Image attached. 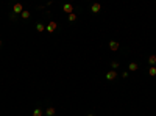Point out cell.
<instances>
[{
    "mask_svg": "<svg viewBox=\"0 0 156 116\" xmlns=\"http://www.w3.org/2000/svg\"><path fill=\"white\" fill-rule=\"evenodd\" d=\"M116 77H117V72L116 71H109V72H106V80H116Z\"/></svg>",
    "mask_w": 156,
    "mask_h": 116,
    "instance_id": "6da1fadb",
    "label": "cell"
},
{
    "mask_svg": "<svg viewBox=\"0 0 156 116\" xmlns=\"http://www.w3.org/2000/svg\"><path fill=\"white\" fill-rule=\"evenodd\" d=\"M12 11H14L16 14H17V13H20V14H22V11H24V6H22V3H16V5L12 6Z\"/></svg>",
    "mask_w": 156,
    "mask_h": 116,
    "instance_id": "7a4b0ae2",
    "label": "cell"
},
{
    "mask_svg": "<svg viewBox=\"0 0 156 116\" xmlns=\"http://www.w3.org/2000/svg\"><path fill=\"white\" fill-rule=\"evenodd\" d=\"M56 27H58V24H56V22H50L47 27H45V30L52 33V32H55V30H56Z\"/></svg>",
    "mask_w": 156,
    "mask_h": 116,
    "instance_id": "3957f363",
    "label": "cell"
},
{
    "mask_svg": "<svg viewBox=\"0 0 156 116\" xmlns=\"http://www.w3.org/2000/svg\"><path fill=\"white\" fill-rule=\"evenodd\" d=\"M100 10H102V5H100V3H92V6H91L92 13H98Z\"/></svg>",
    "mask_w": 156,
    "mask_h": 116,
    "instance_id": "277c9868",
    "label": "cell"
},
{
    "mask_svg": "<svg viewBox=\"0 0 156 116\" xmlns=\"http://www.w3.org/2000/svg\"><path fill=\"white\" fill-rule=\"evenodd\" d=\"M62 10H64L66 13H69V14H72V13H73V6L70 5V3H66V5L62 6Z\"/></svg>",
    "mask_w": 156,
    "mask_h": 116,
    "instance_id": "5b68a950",
    "label": "cell"
},
{
    "mask_svg": "<svg viewBox=\"0 0 156 116\" xmlns=\"http://www.w3.org/2000/svg\"><path fill=\"white\" fill-rule=\"evenodd\" d=\"M109 49H111L112 52H116V50L119 49V42H117V41H111V42H109Z\"/></svg>",
    "mask_w": 156,
    "mask_h": 116,
    "instance_id": "8992f818",
    "label": "cell"
},
{
    "mask_svg": "<svg viewBox=\"0 0 156 116\" xmlns=\"http://www.w3.org/2000/svg\"><path fill=\"white\" fill-rule=\"evenodd\" d=\"M128 69L134 72V71H137V69H139V64H137V63H130V64H128Z\"/></svg>",
    "mask_w": 156,
    "mask_h": 116,
    "instance_id": "52a82bcc",
    "label": "cell"
},
{
    "mask_svg": "<svg viewBox=\"0 0 156 116\" xmlns=\"http://www.w3.org/2000/svg\"><path fill=\"white\" fill-rule=\"evenodd\" d=\"M55 113H56V111H55V108H53V107H48V108H47V111H45V115H47V116H53Z\"/></svg>",
    "mask_w": 156,
    "mask_h": 116,
    "instance_id": "ba28073f",
    "label": "cell"
},
{
    "mask_svg": "<svg viewBox=\"0 0 156 116\" xmlns=\"http://www.w3.org/2000/svg\"><path fill=\"white\" fill-rule=\"evenodd\" d=\"M148 63L151 64V66H155V64H156V55H150V57H148Z\"/></svg>",
    "mask_w": 156,
    "mask_h": 116,
    "instance_id": "9c48e42d",
    "label": "cell"
},
{
    "mask_svg": "<svg viewBox=\"0 0 156 116\" xmlns=\"http://www.w3.org/2000/svg\"><path fill=\"white\" fill-rule=\"evenodd\" d=\"M148 74H150L151 77H155V75H156V67H155V66H150V69H148Z\"/></svg>",
    "mask_w": 156,
    "mask_h": 116,
    "instance_id": "30bf717a",
    "label": "cell"
},
{
    "mask_svg": "<svg viewBox=\"0 0 156 116\" xmlns=\"http://www.w3.org/2000/svg\"><path fill=\"white\" fill-rule=\"evenodd\" d=\"M36 30H37V32H44V30H45V27H44V24H36Z\"/></svg>",
    "mask_w": 156,
    "mask_h": 116,
    "instance_id": "8fae6325",
    "label": "cell"
},
{
    "mask_svg": "<svg viewBox=\"0 0 156 116\" xmlns=\"http://www.w3.org/2000/svg\"><path fill=\"white\" fill-rule=\"evenodd\" d=\"M20 16H22V17H24V19H28V17H30V13H28V11H25V10H24V11H22V14H20Z\"/></svg>",
    "mask_w": 156,
    "mask_h": 116,
    "instance_id": "7c38bea8",
    "label": "cell"
},
{
    "mask_svg": "<svg viewBox=\"0 0 156 116\" xmlns=\"http://www.w3.org/2000/svg\"><path fill=\"white\" fill-rule=\"evenodd\" d=\"M69 20H70V22L77 20V14H75V13H72V14H69Z\"/></svg>",
    "mask_w": 156,
    "mask_h": 116,
    "instance_id": "4fadbf2b",
    "label": "cell"
},
{
    "mask_svg": "<svg viewBox=\"0 0 156 116\" xmlns=\"http://www.w3.org/2000/svg\"><path fill=\"white\" fill-rule=\"evenodd\" d=\"M33 116H42V111L39 108H36L35 111H33Z\"/></svg>",
    "mask_w": 156,
    "mask_h": 116,
    "instance_id": "5bb4252c",
    "label": "cell"
},
{
    "mask_svg": "<svg viewBox=\"0 0 156 116\" xmlns=\"http://www.w3.org/2000/svg\"><path fill=\"white\" fill-rule=\"evenodd\" d=\"M111 67H112V71H116L117 67H119V63H117V61H112V63H111Z\"/></svg>",
    "mask_w": 156,
    "mask_h": 116,
    "instance_id": "9a60e30c",
    "label": "cell"
},
{
    "mask_svg": "<svg viewBox=\"0 0 156 116\" xmlns=\"http://www.w3.org/2000/svg\"><path fill=\"white\" fill-rule=\"evenodd\" d=\"M0 47H2V39H0Z\"/></svg>",
    "mask_w": 156,
    "mask_h": 116,
    "instance_id": "2e32d148",
    "label": "cell"
},
{
    "mask_svg": "<svg viewBox=\"0 0 156 116\" xmlns=\"http://www.w3.org/2000/svg\"><path fill=\"white\" fill-rule=\"evenodd\" d=\"M87 116H94V115H87Z\"/></svg>",
    "mask_w": 156,
    "mask_h": 116,
    "instance_id": "e0dca14e",
    "label": "cell"
}]
</instances>
